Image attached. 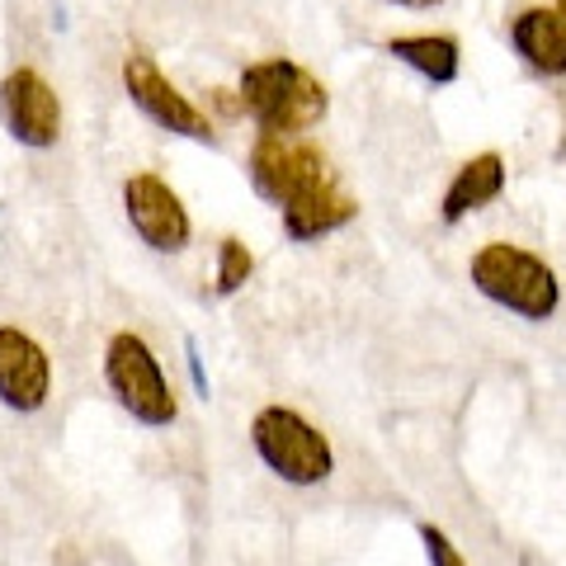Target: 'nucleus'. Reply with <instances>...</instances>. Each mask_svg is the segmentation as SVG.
Instances as JSON below:
<instances>
[{
    "mask_svg": "<svg viewBox=\"0 0 566 566\" xmlns=\"http://www.w3.org/2000/svg\"><path fill=\"white\" fill-rule=\"evenodd\" d=\"M241 109L251 114L260 133L297 137L326 118L331 95H326V85L316 81L307 66H297L293 57H264L241 71Z\"/></svg>",
    "mask_w": 566,
    "mask_h": 566,
    "instance_id": "nucleus-1",
    "label": "nucleus"
},
{
    "mask_svg": "<svg viewBox=\"0 0 566 566\" xmlns=\"http://www.w3.org/2000/svg\"><path fill=\"white\" fill-rule=\"evenodd\" d=\"M468 274H472L476 293L491 297L495 307L524 316V322H547L562 303V283L547 270V260H538L534 251L510 245V241H486L482 251L472 255Z\"/></svg>",
    "mask_w": 566,
    "mask_h": 566,
    "instance_id": "nucleus-2",
    "label": "nucleus"
},
{
    "mask_svg": "<svg viewBox=\"0 0 566 566\" xmlns=\"http://www.w3.org/2000/svg\"><path fill=\"white\" fill-rule=\"evenodd\" d=\"M251 185L260 199L279 203V212L303 208L312 199L335 189L326 156L303 137H279V133H260L251 147Z\"/></svg>",
    "mask_w": 566,
    "mask_h": 566,
    "instance_id": "nucleus-3",
    "label": "nucleus"
},
{
    "mask_svg": "<svg viewBox=\"0 0 566 566\" xmlns=\"http://www.w3.org/2000/svg\"><path fill=\"white\" fill-rule=\"evenodd\" d=\"M251 444L260 453V463L274 476H283L289 486H316L335 468L326 434L312 420L289 411V406H264L251 420Z\"/></svg>",
    "mask_w": 566,
    "mask_h": 566,
    "instance_id": "nucleus-4",
    "label": "nucleus"
},
{
    "mask_svg": "<svg viewBox=\"0 0 566 566\" xmlns=\"http://www.w3.org/2000/svg\"><path fill=\"white\" fill-rule=\"evenodd\" d=\"M104 378H109V392L118 397L123 411L142 424H170L175 411H180L156 354L133 331H118L109 349H104Z\"/></svg>",
    "mask_w": 566,
    "mask_h": 566,
    "instance_id": "nucleus-5",
    "label": "nucleus"
},
{
    "mask_svg": "<svg viewBox=\"0 0 566 566\" xmlns=\"http://www.w3.org/2000/svg\"><path fill=\"white\" fill-rule=\"evenodd\" d=\"M123 91H128V99L156 123V128H166L175 137H189V142H208V147L218 142L208 114L189 95L175 91L147 52H128V57H123Z\"/></svg>",
    "mask_w": 566,
    "mask_h": 566,
    "instance_id": "nucleus-6",
    "label": "nucleus"
},
{
    "mask_svg": "<svg viewBox=\"0 0 566 566\" xmlns=\"http://www.w3.org/2000/svg\"><path fill=\"white\" fill-rule=\"evenodd\" d=\"M123 212H128V222L142 237V245H151V251H161V255L185 251L189 237H193V222H189V212L180 203V193L151 170L123 180Z\"/></svg>",
    "mask_w": 566,
    "mask_h": 566,
    "instance_id": "nucleus-7",
    "label": "nucleus"
},
{
    "mask_svg": "<svg viewBox=\"0 0 566 566\" xmlns=\"http://www.w3.org/2000/svg\"><path fill=\"white\" fill-rule=\"evenodd\" d=\"M0 123L20 147L48 151L62 137V99L33 66H20L0 81Z\"/></svg>",
    "mask_w": 566,
    "mask_h": 566,
    "instance_id": "nucleus-8",
    "label": "nucleus"
},
{
    "mask_svg": "<svg viewBox=\"0 0 566 566\" xmlns=\"http://www.w3.org/2000/svg\"><path fill=\"white\" fill-rule=\"evenodd\" d=\"M52 387V364L43 345L20 326H0V401L10 411H39Z\"/></svg>",
    "mask_w": 566,
    "mask_h": 566,
    "instance_id": "nucleus-9",
    "label": "nucleus"
},
{
    "mask_svg": "<svg viewBox=\"0 0 566 566\" xmlns=\"http://www.w3.org/2000/svg\"><path fill=\"white\" fill-rule=\"evenodd\" d=\"M510 48L538 76H566V14L557 6H528L510 20Z\"/></svg>",
    "mask_w": 566,
    "mask_h": 566,
    "instance_id": "nucleus-10",
    "label": "nucleus"
},
{
    "mask_svg": "<svg viewBox=\"0 0 566 566\" xmlns=\"http://www.w3.org/2000/svg\"><path fill=\"white\" fill-rule=\"evenodd\" d=\"M501 193H505L501 151H482V156H472V161L458 166V175L444 189V203H439V218H444L449 227H458L463 218H472V212H482L486 203H495Z\"/></svg>",
    "mask_w": 566,
    "mask_h": 566,
    "instance_id": "nucleus-11",
    "label": "nucleus"
},
{
    "mask_svg": "<svg viewBox=\"0 0 566 566\" xmlns=\"http://www.w3.org/2000/svg\"><path fill=\"white\" fill-rule=\"evenodd\" d=\"M387 57L411 66L430 85H453L463 71V48L453 33H401V39H387Z\"/></svg>",
    "mask_w": 566,
    "mask_h": 566,
    "instance_id": "nucleus-12",
    "label": "nucleus"
},
{
    "mask_svg": "<svg viewBox=\"0 0 566 566\" xmlns=\"http://www.w3.org/2000/svg\"><path fill=\"white\" fill-rule=\"evenodd\" d=\"M354 212H359V203H354L349 193L331 189L322 199L283 212V232H289V241H316V237H331V232H340L345 222H354Z\"/></svg>",
    "mask_w": 566,
    "mask_h": 566,
    "instance_id": "nucleus-13",
    "label": "nucleus"
},
{
    "mask_svg": "<svg viewBox=\"0 0 566 566\" xmlns=\"http://www.w3.org/2000/svg\"><path fill=\"white\" fill-rule=\"evenodd\" d=\"M251 270H255V255L245 251V241L222 237V245H218V293H222V297H232L241 283L251 279Z\"/></svg>",
    "mask_w": 566,
    "mask_h": 566,
    "instance_id": "nucleus-14",
    "label": "nucleus"
},
{
    "mask_svg": "<svg viewBox=\"0 0 566 566\" xmlns=\"http://www.w3.org/2000/svg\"><path fill=\"white\" fill-rule=\"evenodd\" d=\"M420 543H424V557H430V566H468L463 553L449 543L444 528H434V524H420Z\"/></svg>",
    "mask_w": 566,
    "mask_h": 566,
    "instance_id": "nucleus-15",
    "label": "nucleus"
},
{
    "mask_svg": "<svg viewBox=\"0 0 566 566\" xmlns=\"http://www.w3.org/2000/svg\"><path fill=\"white\" fill-rule=\"evenodd\" d=\"M185 368H189L193 392L208 401V397H212V387H208V368H203V354H199V340H193V335H185Z\"/></svg>",
    "mask_w": 566,
    "mask_h": 566,
    "instance_id": "nucleus-16",
    "label": "nucleus"
},
{
    "mask_svg": "<svg viewBox=\"0 0 566 566\" xmlns=\"http://www.w3.org/2000/svg\"><path fill=\"white\" fill-rule=\"evenodd\" d=\"M387 6H401V10H434V6H444V0H387Z\"/></svg>",
    "mask_w": 566,
    "mask_h": 566,
    "instance_id": "nucleus-17",
    "label": "nucleus"
},
{
    "mask_svg": "<svg viewBox=\"0 0 566 566\" xmlns=\"http://www.w3.org/2000/svg\"><path fill=\"white\" fill-rule=\"evenodd\" d=\"M557 10H562V14H566V0H557Z\"/></svg>",
    "mask_w": 566,
    "mask_h": 566,
    "instance_id": "nucleus-18",
    "label": "nucleus"
}]
</instances>
